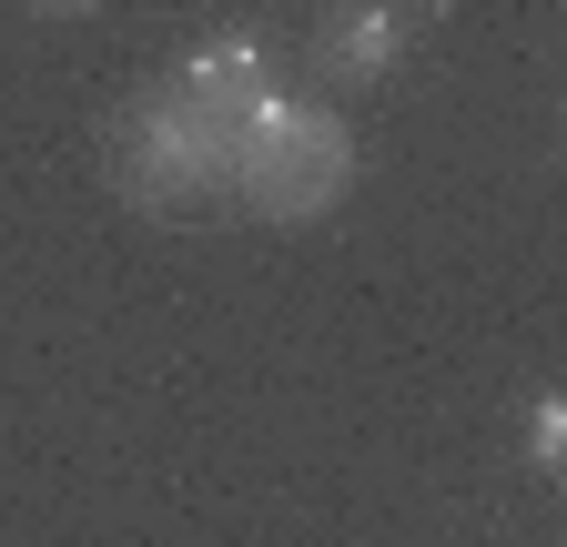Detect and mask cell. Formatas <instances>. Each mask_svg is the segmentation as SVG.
I'll use <instances>...</instances> for the list:
<instances>
[{"instance_id":"cell-1","label":"cell","mask_w":567,"mask_h":547,"mask_svg":"<svg viewBox=\"0 0 567 547\" xmlns=\"http://www.w3.org/2000/svg\"><path fill=\"white\" fill-rule=\"evenodd\" d=\"M234 132H244V122L193 112L173 82L132 92V102L112 112V132H102L112 193L132 203V214H163V224L193 214V203H224V183H234Z\"/></svg>"},{"instance_id":"cell-2","label":"cell","mask_w":567,"mask_h":547,"mask_svg":"<svg viewBox=\"0 0 567 547\" xmlns=\"http://www.w3.org/2000/svg\"><path fill=\"white\" fill-rule=\"evenodd\" d=\"M344 193H354V132L324 102L274 92V102L244 112L224 203H244V214H264V224H315V214H334Z\"/></svg>"},{"instance_id":"cell-3","label":"cell","mask_w":567,"mask_h":547,"mask_svg":"<svg viewBox=\"0 0 567 547\" xmlns=\"http://www.w3.org/2000/svg\"><path fill=\"white\" fill-rule=\"evenodd\" d=\"M173 92H183L193 112H213V122H244L254 102H274V72H264V41H254V31H203V41L183 51Z\"/></svg>"},{"instance_id":"cell-4","label":"cell","mask_w":567,"mask_h":547,"mask_svg":"<svg viewBox=\"0 0 567 547\" xmlns=\"http://www.w3.org/2000/svg\"><path fill=\"white\" fill-rule=\"evenodd\" d=\"M405 21L385 11V0H334V11L315 21V72L324 82H344V92H365V82H385L395 61H405Z\"/></svg>"},{"instance_id":"cell-5","label":"cell","mask_w":567,"mask_h":547,"mask_svg":"<svg viewBox=\"0 0 567 547\" xmlns=\"http://www.w3.org/2000/svg\"><path fill=\"white\" fill-rule=\"evenodd\" d=\"M557 456H567V405H557V395H537V416H527V466H537V476H557Z\"/></svg>"},{"instance_id":"cell-6","label":"cell","mask_w":567,"mask_h":547,"mask_svg":"<svg viewBox=\"0 0 567 547\" xmlns=\"http://www.w3.org/2000/svg\"><path fill=\"white\" fill-rule=\"evenodd\" d=\"M385 11H395L405 31H425V21H456V11H466V0H385Z\"/></svg>"},{"instance_id":"cell-7","label":"cell","mask_w":567,"mask_h":547,"mask_svg":"<svg viewBox=\"0 0 567 547\" xmlns=\"http://www.w3.org/2000/svg\"><path fill=\"white\" fill-rule=\"evenodd\" d=\"M21 11H31V21H92L102 0H21Z\"/></svg>"}]
</instances>
